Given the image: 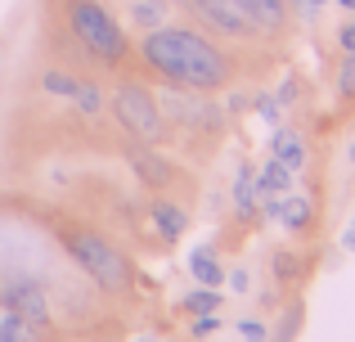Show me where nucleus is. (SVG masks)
Segmentation results:
<instances>
[{
	"instance_id": "1",
	"label": "nucleus",
	"mask_w": 355,
	"mask_h": 342,
	"mask_svg": "<svg viewBox=\"0 0 355 342\" xmlns=\"http://www.w3.org/2000/svg\"><path fill=\"white\" fill-rule=\"evenodd\" d=\"M139 54H144V63L157 77H166L180 90L216 95V90H225L230 81H234V63L225 59V50H216V45L202 32H193V27H171V23L153 27V32H144V41H139Z\"/></svg>"
},
{
	"instance_id": "2",
	"label": "nucleus",
	"mask_w": 355,
	"mask_h": 342,
	"mask_svg": "<svg viewBox=\"0 0 355 342\" xmlns=\"http://www.w3.org/2000/svg\"><path fill=\"white\" fill-rule=\"evenodd\" d=\"M59 239H63V248H68V257H72V262H77L81 271H86L104 293H126V289H130L135 271H130L126 253H121L113 239H104V230H90V225H63V230H59Z\"/></svg>"
},
{
	"instance_id": "3",
	"label": "nucleus",
	"mask_w": 355,
	"mask_h": 342,
	"mask_svg": "<svg viewBox=\"0 0 355 342\" xmlns=\"http://www.w3.org/2000/svg\"><path fill=\"white\" fill-rule=\"evenodd\" d=\"M63 23L72 27L77 45L104 68H117L121 59L130 54V41L121 32V23L108 14L104 0H63Z\"/></svg>"
},
{
	"instance_id": "4",
	"label": "nucleus",
	"mask_w": 355,
	"mask_h": 342,
	"mask_svg": "<svg viewBox=\"0 0 355 342\" xmlns=\"http://www.w3.org/2000/svg\"><path fill=\"white\" fill-rule=\"evenodd\" d=\"M113 117H117V126L130 135V140H139V144H153V140H162V131H166V117H162V108H157V95L148 86H139V81H117V90H113Z\"/></svg>"
},
{
	"instance_id": "5",
	"label": "nucleus",
	"mask_w": 355,
	"mask_h": 342,
	"mask_svg": "<svg viewBox=\"0 0 355 342\" xmlns=\"http://www.w3.org/2000/svg\"><path fill=\"white\" fill-rule=\"evenodd\" d=\"M0 307L14 311V316L32 320L41 334H50V302H45V289L23 271H0Z\"/></svg>"
},
{
	"instance_id": "6",
	"label": "nucleus",
	"mask_w": 355,
	"mask_h": 342,
	"mask_svg": "<svg viewBox=\"0 0 355 342\" xmlns=\"http://www.w3.org/2000/svg\"><path fill=\"white\" fill-rule=\"evenodd\" d=\"M184 5H189L202 23H211L216 32H225V36H252V32H257V27L243 18V9L234 5V0H184Z\"/></svg>"
},
{
	"instance_id": "7",
	"label": "nucleus",
	"mask_w": 355,
	"mask_h": 342,
	"mask_svg": "<svg viewBox=\"0 0 355 342\" xmlns=\"http://www.w3.org/2000/svg\"><path fill=\"white\" fill-rule=\"evenodd\" d=\"M130 171L139 176V180L148 185V189H166V185L175 180V167H171V158H162V153H153L148 144H139V140H130Z\"/></svg>"
},
{
	"instance_id": "8",
	"label": "nucleus",
	"mask_w": 355,
	"mask_h": 342,
	"mask_svg": "<svg viewBox=\"0 0 355 342\" xmlns=\"http://www.w3.org/2000/svg\"><path fill=\"white\" fill-rule=\"evenodd\" d=\"M257 32H288V5L284 0H234Z\"/></svg>"
},
{
	"instance_id": "9",
	"label": "nucleus",
	"mask_w": 355,
	"mask_h": 342,
	"mask_svg": "<svg viewBox=\"0 0 355 342\" xmlns=\"http://www.w3.org/2000/svg\"><path fill=\"white\" fill-rule=\"evenodd\" d=\"M275 216L284 221V230H293V234H306L311 230V221H315V203L306 198V194H279L275 198Z\"/></svg>"
},
{
	"instance_id": "10",
	"label": "nucleus",
	"mask_w": 355,
	"mask_h": 342,
	"mask_svg": "<svg viewBox=\"0 0 355 342\" xmlns=\"http://www.w3.org/2000/svg\"><path fill=\"white\" fill-rule=\"evenodd\" d=\"M148 221H153V230L166 239V243H175V239L189 230V212L175 207V203H166V198H157L153 207H148Z\"/></svg>"
},
{
	"instance_id": "11",
	"label": "nucleus",
	"mask_w": 355,
	"mask_h": 342,
	"mask_svg": "<svg viewBox=\"0 0 355 342\" xmlns=\"http://www.w3.org/2000/svg\"><path fill=\"white\" fill-rule=\"evenodd\" d=\"M189 275L198 284H207V289H220V284H225V266H220V257H216L211 243H202V248L189 253Z\"/></svg>"
},
{
	"instance_id": "12",
	"label": "nucleus",
	"mask_w": 355,
	"mask_h": 342,
	"mask_svg": "<svg viewBox=\"0 0 355 342\" xmlns=\"http://www.w3.org/2000/svg\"><path fill=\"white\" fill-rule=\"evenodd\" d=\"M270 144H275V158L284 162V167L297 171L306 162V144H302V135H297V126H275V140Z\"/></svg>"
},
{
	"instance_id": "13",
	"label": "nucleus",
	"mask_w": 355,
	"mask_h": 342,
	"mask_svg": "<svg viewBox=\"0 0 355 342\" xmlns=\"http://www.w3.org/2000/svg\"><path fill=\"white\" fill-rule=\"evenodd\" d=\"M293 189V167H284L279 158H270L266 167L257 171V194H266V198H279V194Z\"/></svg>"
},
{
	"instance_id": "14",
	"label": "nucleus",
	"mask_w": 355,
	"mask_h": 342,
	"mask_svg": "<svg viewBox=\"0 0 355 342\" xmlns=\"http://www.w3.org/2000/svg\"><path fill=\"white\" fill-rule=\"evenodd\" d=\"M257 171L248 167V162H243L239 167V176H234V207H239V216H252V212H257Z\"/></svg>"
},
{
	"instance_id": "15",
	"label": "nucleus",
	"mask_w": 355,
	"mask_h": 342,
	"mask_svg": "<svg viewBox=\"0 0 355 342\" xmlns=\"http://www.w3.org/2000/svg\"><path fill=\"white\" fill-rule=\"evenodd\" d=\"M130 23L144 27V32H153V27L166 23V5L162 0H135V5H130Z\"/></svg>"
},
{
	"instance_id": "16",
	"label": "nucleus",
	"mask_w": 355,
	"mask_h": 342,
	"mask_svg": "<svg viewBox=\"0 0 355 342\" xmlns=\"http://www.w3.org/2000/svg\"><path fill=\"white\" fill-rule=\"evenodd\" d=\"M220 302H225V298H220V289H207V284H198V289H193L189 298L180 302V307L189 311V316H211V311H220Z\"/></svg>"
},
{
	"instance_id": "17",
	"label": "nucleus",
	"mask_w": 355,
	"mask_h": 342,
	"mask_svg": "<svg viewBox=\"0 0 355 342\" xmlns=\"http://www.w3.org/2000/svg\"><path fill=\"white\" fill-rule=\"evenodd\" d=\"M41 86L50 90V95H59V99H77L81 77H77V72H63V68H50V72L41 77Z\"/></svg>"
},
{
	"instance_id": "18",
	"label": "nucleus",
	"mask_w": 355,
	"mask_h": 342,
	"mask_svg": "<svg viewBox=\"0 0 355 342\" xmlns=\"http://www.w3.org/2000/svg\"><path fill=\"white\" fill-rule=\"evenodd\" d=\"M72 104H77L86 117H95L99 108H104V86H99V81H90V77H81V90H77V99H72Z\"/></svg>"
},
{
	"instance_id": "19",
	"label": "nucleus",
	"mask_w": 355,
	"mask_h": 342,
	"mask_svg": "<svg viewBox=\"0 0 355 342\" xmlns=\"http://www.w3.org/2000/svg\"><path fill=\"white\" fill-rule=\"evenodd\" d=\"M302 320H306V307H302V302H288V320L275 329V342H293L297 329H302Z\"/></svg>"
},
{
	"instance_id": "20",
	"label": "nucleus",
	"mask_w": 355,
	"mask_h": 342,
	"mask_svg": "<svg viewBox=\"0 0 355 342\" xmlns=\"http://www.w3.org/2000/svg\"><path fill=\"white\" fill-rule=\"evenodd\" d=\"M297 275H302V262L293 253H275V280L284 284V280H297Z\"/></svg>"
},
{
	"instance_id": "21",
	"label": "nucleus",
	"mask_w": 355,
	"mask_h": 342,
	"mask_svg": "<svg viewBox=\"0 0 355 342\" xmlns=\"http://www.w3.org/2000/svg\"><path fill=\"white\" fill-rule=\"evenodd\" d=\"M338 90L347 99H355V54H347V63H342V72H338Z\"/></svg>"
},
{
	"instance_id": "22",
	"label": "nucleus",
	"mask_w": 355,
	"mask_h": 342,
	"mask_svg": "<svg viewBox=\"0 0 355 342\" xmlns=\"http://www.w3.org/2000/svg\"><path fill=\"white\" fill-rule=\"evenodd\" d=\"M216 329H220V316H216V311H211V316H193L189 334H193V338H211V334H216Z\"/></svg>"
},
{
	"instance_id": "23",
	"label": "nucleus",
	"mask_w": 355,
	"mask_h": 342,
	"mask_svg": "<svg viewBox=\"0 0 355 342\" xmlns=\"http://www.w3.org/2000/svg\"><path fill=\"white\" fill-rule=\"evenodd\" d=\"M225 280H230V289H234V293H248V289H252L248 266H230V271H225Z\"/></svg>"
},
{
	"instance_id": "24",
	"label": "nucleus",
	"mask_w": 355,
	"mask_h": 342,
	"mask_svg": "<svg viewBox=\"0 0 355 342\" xmlns=\"http://www.w3.org/2000/svg\"><path fill=\"white\" fill-rule=\"evenodd\" d=\"M239 334H243V342H266V325L261 320H243Z\"/></svg>"
},
{
	"instance_id": "25",
	"label": "nucleus",
	"mask_w": 355,
	"mask_h": 342,
	"mask_svg": "<svg viewBox=\"0 0 355 342\" xmlns=\"http://www.w3.org/2000/svg\"><path fill=\"white\" fill-rule=\"evenodd\" d=\"M338 45H342L347 54H355V14L347 18V23H342V32H338Z\"/></svg>"
},
{
	"instance_id": "26",
	"label": "nucleus",
	"mask_w": 355,
	"mask_h": 342,
	"mask_svg": "<svg viewBox=\"0 0 355 342\" xmlns=\"http://www.w3.org/2000/svg\"><path fill=\"white\" fill-rule=\"evenodd\" d=\"M261 117L279 126V99H261Z\"/></svg>"
},
{
	"instance_id": "27",
	"label": "nucleus",
	"mask_w": 355,
	"mask_h": 342,
	"mask_svg": "<svg viewBox=\"0 0 355 342\" xmlns=\"http://www.w3.org/2000/svg\"><path fill=\"white\" fill-rule=\"evenodd\" d=\"M324 5H329V0H302V9H306V14H320Z\"/></svg>"
},
{
	"instance_id": "28",
	"label": "nucleus",
	"mask_w": 355,
	"mask_h": 342,
	"mask_svg": "<svg viewBox=\"0 0 355 342\" xmlns=\"http://www.w3.org/2000/svg\"><path fill=\"white\" fill-rule=\"evenodd\" d=\"M342 243H347V248H351V253H355V216H351V225H347V234H342Z\"/></svg>"
},
{
	"instance_id": "29",
	"label": "nucleus",
	"mask_w": 355,
	"mask_h": 342,
	"mask_svg": "<svg viewBox=\"0 0 355 342\" xmlns=\"http://www.w3.org/2000/svg\"><path fill=\"white\" fill-rule=\"evenodd\" d=\"M338 5H342V9H347V14H355V0H338Z\"/></svg>"
},
{
	"instance_id": "30",
	"label": "nucleus",
	"mask_w": 355,
	"mask_h": 342,
	"mask_svg": "<svg viewBox=\"0 0 355 342\" xmlns=\"http://www.w3.org/2000/svg\"><path fill=\"white\" fill-rule=\"evenodd\" d=\"M0 342H14V338H9V334H0Z\"/></svg>"
}]
</instances>
